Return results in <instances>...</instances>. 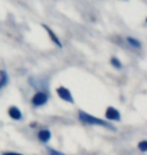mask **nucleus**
Segmentation results:
<instances>
[{"mask_svg": "<svg viewBox=\"0 0 147 155\" xmlns=\"http://www.w3.org/2000/svg\"><path fill=\"white\" fill-rule=\"evenodd\" d=\"M79 119L84 123L90 124V125H99V126H104L107 127V128H110L111 130H116V128H114L111 124H109L107 121H104L102 119H99V118H96L94 116L89 115L88 113L84 112V111L80 110L79 111Z\"/></svg>", "mask_w": 147, "mask_h": 155, "instance_id": "nucleus-1", "label": "nucleus"}, {"mask_svg": "<svg viewBox=\"0 0 147 155\" xmlns=\"http://www.w3.org/2000/svg\"><path fill=\"white\" fill-rule=\"evenodd\" d=\"M48 95H46L45 93L38 92L32 97V100H31V102H32L33 106L39 107V106L45 105L46 102H48Z\"/></svg>", "mask_w": 147, "mask_h": 155, "instance_id": "nucleus-2", "label": "nucleus"}, {"mask_svg": "<svg viewBox=\"0 0 147 155\" xmlns=\"http://www.w3.org/2000/svg\"><path fill=\"white\" fill-rule=\"evenodd\" d=\"M57 93L58 95V97L62 99L64 101H67L68 102V103H74V98L73 96H72L71 92L68 91V90L67 88H65V87H59V88L57 89Z\"/></svg>", "mask_w": 147, "mask_h": 155, "instance_id": "nucleus-3", "label": "nucleus"}, {"mask_svg": "<svg viewBox=\"0 0 147 155\" xmlns=\"http://www.w3.org/2000/svg\"><path fill=\"white\" fill-rule=\"evenodd\" d=\"M106 118L109 120H114V121H120L121 119V115L120 112L115 109L113 107H109L107 110H106Z\"/></svg>", "mask_w": 147, "mask_h": 155, "instance_id": "nucleus-4", "label": "nucleus"}, {"mask_svg": "<svg viewBox=\"0 0 147 155\" xmlns=\"http://www.w3.org/2000/svg\"><path fill=\"white\" fill-rule=\"evenodd\" d=\"M8 115L10 116L13 120H20L22 118V114H21V111L16 107H10L8 110Z\"/></svg>", "mask_w": 147, "mask_h": 155, "instance_id": "nucleus-5", "label": "nucleus"}, {"mask_svg": "<svg viewBox=\"0 0 147 155\" xmlns=\"http://www.w3.org/2000/svg\"><path fill=\"white\" fill-rule=\"evenodd\" d=\"M51 137H52V134H51V132H49V130H48V129L40 130V131L38 132V139L42 142L46 143V142L49 141Z\"/></svg>", "mask_w": 147, "mask_h": 155, "instance_id": "nucleus-6", "label": "nucleus"}, {"mask_svg": "<svg viewBox=\"0 0 147 155\" xmlns=\"http://www.w3.org/2000/svg\"><path fill=\"white\" fill-rule=\"evenodd\" d=\"M42 26L45 27V30H46V31H48V35H49V38H51V39L52 40V41H54V42H55V45H58V48H62V43H61V41H59V39H58V36L55 35V32L52 31V30L51 28H49L48 26H46L45 24H42Z\"/></svg>", "mask_w": 147, "mask_h": 155, "instance_id": "nucleus-7", "label": "nucleus"}, {"mask_svg": "<svg viewBox=\"0 0 147 155\" xmlns=\"http://www.w3.org/2000/svg\"><path fill=\"white\" fill-rule=\"evenodd\" d=\"M8 83V75L5 71H0V90L7 85Z\"/></svg>", "mask_w": 147, "mask_h": 155, "instance_id": "nucleus-8", "label": "nucleus"}, {"mask_svg": "<svg viewBox=\"0 0 147 155\" xmlns=\"http://www.w3.org/2000/svg\"><path fill=\"white\" fill-rule=\"evenodd\" d=\"M127 41H128V43H129L130 45H132L133 48H141V43H140L139 40L136 39V38H127Z\"/></svg>", "mask_w": 147, "mask_h": 155, "instance_id": "nucleus-9", "label": "nucleus"}, {"mask_svg": "<svg viewBox=\"0 0 147 155\" xmlns=\"http://www.w3.org/2000/svg\"><path fill=\"white\" fill-rule=\"evenodd\" d=\"M111 64L113 66L114 68H116V69H121L122 68V64H121V61L118 60L117 58H111Z\"/></svg>", "mask_w": 147, "mask_h": 155, "instance_id": "nucleus-10", "label": "nucleus"}, {"mask_svg": "<svg viewBox=\"0 0 147 155\" xmlns=\"http://www.w3.org/2000/svg\"><path fill=\"white\" fill-rule=\"evenodd\" d=\"M138 148L141 152H146L147 151V141L143 140V141L140 142V143L138 144Z\"/></svg>", "mask_w": 147, "mask_h": 155, "instance_id": "nucleus-11", "label": "nucleus"}, {"mask_svg": "<svg viewBox=\"0 0 147 155\" xmlns=\"http://www.w3.org/2000/svg\"><path fill=\"white\" fill-rule=\"evenodd\" d=\"M48 151H49V153H51V155H65L62 152H58V151H55L54 149H48Z\"/></svg>", "mask_w": 147, "mask_h": 155, "instance_id": "nucleus-12", "label": "nucleus"}, {"mask_svg": "<svg viewBox=\"0 0 147 155\" xmlns=\"http://www.w3.org/2000/svg\"><path fill=\"white\" fill-rule=\"evenodd\" d=\"M2 155H22V154L16 153V152H6V153H3Z\"/></svg>", "mask_w": 147, "mask_h": 155, "instance_id": "nucleus-13", "label": "nucleus"}]
</instances>
